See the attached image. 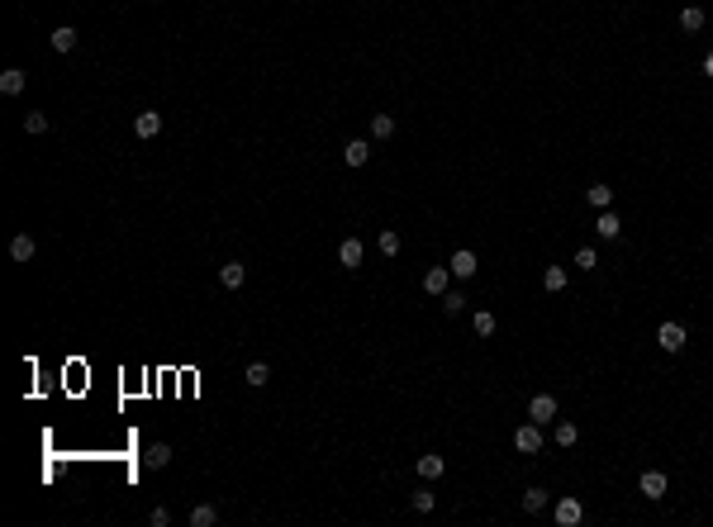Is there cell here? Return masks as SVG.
I'll return each instance as SVG.
<instances>
[{"mask_svg": "<svg viewBox=\"0 0 713 527\" xmlns=\"http://www.w3.org/2000/svg\"><path fill=\"white\" fill-rule=\"evenodd\" d=\"M585 205H590V209H609V205H614V191H609L604 181H595V186L585 191Z\"/></svg>", "mask_w": 713, "mask_h": 527, "instance_id": "obj_18", "label": "cell"}, {"mask_svg": "<svg viewBox=\"0 0 713 527\" xmlns=\"http://www.w3.org/2000/svg\"><path fill=\"white\" fill-rule=\"evenodd\" d=\"M148 523H153V527H167V523H172V513H167V509H153V513H148Z\"/></svg>", "mask_w": 713, "mask_h": 527, "instance_id": "obj_32", "label": "cell"}, {"mask_svg": "<svg viewBox=\"0 0 713 527\" xmlns=\"http://www.w3.org/2000/svg\"><path fill=\"white\" fill-rule=\"evenodd\" d=\"M528 418H533L538 428L556 423V400H552V395H533V400H528Z\"/></svg>", "mask_w": 713, "mask_h": 527, "instance_id": "obj_3", "label": "cell"}, {"mask_svg": "<svg viewBox=\"0 0 713 527\" xmlns=\"http://www.w3.org/2000/svg\"><path fill=\"white\" fill-rule=\"evenodd\" d=\"M24 81H29V76H24V67H5V72H0V91H5V96H19V91H24Z\"/></svg>", "mask_w": 713, "mask_h": 527, "instance_id": "obj_14", "label": "cell"}, {"mask_svg": "<svg viewBox=\"0 0 713 527\" xmlns=\"http://www.w3.org/2000/svg\"><path fill=\"white\" fill-rule=\"evenodd\" d=\"M133 133H138V138H157V133H162V114L157 110L133 114Z\"/></svg>", "mask_w": 713, "mask_h": 527, "instance_id": "obj_5", "label": "cell"}, {"mask_svg": "<svg viewBox=\"0 0 713 527\" xmlns=\"http://www.w3.org/2000/svg\"><path fill=\"white\" fill-rule=\"evenodd\" d=\"M680 29H685V33H699V29H704V10H699V5H685V10H680Z\"/></svg>", "mask_w": 713, "mask_h": 527, "instance_id": "obj_22", "label": "cell"}, {"mask_svg": "<svg viewBox=\"0 0 713 527\" xmlns=\"http://www.w3.org/2000/svg\"><path fill=\"white\" fill-rule=\"evenodd\" d=\"M371 138H376V143L395 138V119H390V114H371Z\"/></svg>", "mask_w": 713, "mask_h": 527, "instance_id": "obj_20", "label": "cell"}, {"mask_svg": "<svg viewBox=\"0 0 713 527\" xmlns=\"http://www.w3.org/2000/svg\"><path fill=\"white\" fill-rule=\"evenodd\" d=\"M656 342H661V351H685L690 333H685V323H661V328H656Z\"/></svg>", "mask_w": 713, "mask_h": 527, "instance_id": "obj_2", "label": "cell"}, {"mask_svg": "<svg viewBox=\"0 0 713 527\" xmlns=\"http://www.w3.org/2000/svg\"><path fill=\"white\" fill-rule=\"evenodd\" d=\"M243 380H248V385H253V390H262V385H267V380H271V366H267V361H253V366H248V370H243Z\"/></svg>", "mask_w": 713, "mask_h": 527, "instance_id": "obj_23", "label": "cell"}, {"mask_svg": "<svg viewBox=\"0 0 713 527\" xmlns=\"http://www.w3.org/2000/svg\"><path fill=\"white\" fill-rule=\"evenodd\" d=\"M552 437H556V447H575V442H580V428H575V423H556Z\"/></svg>", "mask_w": 713, "mask_h": 527, "instance_id": "obj_25", "label": "cell"}, {"mask_svg": "<svg viewBox=\"0 0 713 527\" xmlns=\"http://www.w3.org/2000/svg\"><path fill=\"white\" fill-rule=\"evenodd\" d=\"M552 513H556V523H561V527H575L580 518H585V504H580V499H570V494H561Z\"/></svg>", "mask_w": 713, "mask_h": 527, "instance_id": "obj_4", "label": "cell"}, {"mask_svg": "<svg viewBox=\"0 0 713 527\" xmlns=\"http://www.w3.org/2000/svg\"><path fill=\"white\" fill-rule=\"evenodd\" d=\"M419 475H424V480H443L447 475V461L428 451V456H419Z\"/></svg>", "mask_w": 713, "mask_h": 527, "instance_id": "obj_16", "label": "cell"}, {"mask_svg": "<svg viewBox=\"0 0 713 527\" xmlns=\"http://www.w3.org/2000/svg\"><path fill=\"white\" fill-rule=\"evenodd\" d=\"M243 276H248V271H243V261H223V266H219V285L223 290H238V285H243Z\"/></svg>", "mask_w": 713, "mask_h": 527, "instance_id": "obj_19", "label": "cell"}, {"mask_svg": "<svg viewBox=\"0 0 713 527\" xmlns=\"http://www.w3.org/2000/svg\"><path fill=\"white\" fill-rule=\"evenodd\" d=\"M33 252H38V242H33L29 233H15V238H10V256H15V261H33Z\"/></svg>", "mask_w": 713, "mask_h": 527, "instance_id": "obj_15", "label": "cell"}, {"mask_svg": "<svg viewBox=\"0 0 713 527\" xmlns=\"http://www.w3.org/2000/svg\"><path fill=\"white\" fill-rule=\"evenodd\" d=\"M376 242H380V252H385V256H399V233H395V228H385Z\"/></svg>", "mask_w": 713, "mask_h": 527, "instance_id": "obj_30", "label": "cell"}, {"mask_svg": "<svg viewBox=\"0 0 713 527\" xmlns=\"http://www.w3.org/2000/svg\"><path fill=\"white\" fill-rule=\"evenodd\" d=\"M575 266H580V271H599V252H595V247H580V252H575Z\"/></svg>", "mask_w": 713, "mask_h": 527, "instance_id": "obj_29", "label": "cell"}, {"mask_svg": "<svg viewBox=\"0 0 713 527\" xmlns=\"http://www.w3.org/2000/svg\"><path fill=\"white\" fill-rule=\"evenodd\" d=\"M409 504H414V513H433V504H438V499H433V489H414Z\"/></svg>", "mask_w": 713, "mask_h": 527, "instance_id": "obj_28", "label": "cell"}, {"mask_svg": "<svg viewBox=\"0 0 713 527\" xmlns=\"http://www.w3.org/2000/svg\"><path fill=\"white\" fill-rule=\"evenodd\" d=\"M566 285H570L566 266H547V271H542V290H552V295H561Z\"/></svg>", "mask_w": 713, "mask_h": 527, "instance_id": "obj_17", "label": "cell"}, {"mask_svg": "<svg viewBox=\"0 0 713 527\" xmlns=\"http://www.w3.org/2000/svg\"><path fill=\"white\" fill-rule=\"evenodd\" d=\"M447 266H452V276H461V280H471L480 261H475V252H466V247H461V252H452V261H447Z\"/></svg>", "mask_w": 713, "mask_h": 527, "instance_id": "obj_8", "label": "cell"}, {"mask_svg": "<svg viewBox=\"0 0 713 527\" xmlns=\"http://www.w3.org/2000/svg\"><path fill=\"white\" fill-rule=\"evenodd\" d=\"M219 523V509L214 504H200V509H190V527H214Z\"/></svg>", "mask_w": 713, "mask_h": 527, "instance_id": "obj_21", "label": "cell"}, {"mask_svg": "<svg viewBox=\"0 0 713 527\" xmlns=\"http://www.w3.org/2000/svg\"><path fill=\"white\" fill-rule=\"evenodd\" d=\"M704 76H713V52H709V57H704Z\"/></svg>", "mask_w": 713, "mask_h": 527, "instance_id": "obj_33", "label": "cell"}, {"mask_svg": "<svg viewBox=\"0 0 713 527\" xmlns=\"http://www.w3.org/2000/svg\"><path fill=\"white\" fill-rule=\"evenodd\" d=\"M709 242H713V238H709Z\"/></svg>", "mask_w": 713, "mask_h": 527, "instance_id": "obj_34", "label": "cell"}, {"mask_svg": "<svg viewBox=\"0 0 713 527\" xmlns=\"http://www.w3.org/2000/svg\"><path fill=\"white\" fill-rule=\"evenodd\" d=\"M523 509L542 513V509H547V489H538V484H533V489H523Z\"/></svg>", "mask_w": 713, "mask_h": 527, "instance_id": "obj_26", "label": "cell"}, {"mask_svg": "<svg viewBox=\"0 0 713 527\" xmlns=\"http://www.w3.org/2000/svg\"><path fill=\"white\" fill-rule=\"evenodd\" d=\"M343 162H348V166H366V162H371V143H366V138H352V143L343 147Z\"/></svg>", "mask_w": 713, "mask_h": 527, "instance_id": "obj_10", "label": "cell"}, {"mask_svg": "<svg viewBox=\"0 0 713 527\" xmlns=\"http://www.w3.org/2000/svg\"><path fill=\"white\" fill-rule=\"evenodd\" d=\"M447 276H452V266H428V271H424V290H428V295H447Z\"/></svg>", "mask_w": 713, "mask_h": 527, "instance_id": "obj_9", "label": "cell"}, {"mask_svg": "<svg viewBox=\"0 0 713 527\" xmlns=\"http://www.w3.org/2000/svg\"><path fill=\"white\" fill-rule=\"evenodd\" d=\"M514 447H519L523 456H538V451H542V428L533 423V418H528V423L514 432Z\"/></svg>", "mask_w": 713, "mask_h": 527, "instance_id": "obj_1", "label": "cell"}, {"mask_svg": "<svg viewBox=\"0 0 713 527\" xmlns=\"http://www.w3.org/2000/svg\"><path fill=\"white\" fill-rule=\"evenodd\" d=\"M24 133H33V138L48 133V114L43 110H29V114H24Z\"/></svg>", "mask_w": 713, "mask_h": 527, "instance_id": "obj_27", "label": "cell"}, {"mask_svg": "<svg viewBox=\"0 0 713 527\" xmlns=\"http://www.w3.org/2000/svg\"><path fill=\"white\" fill-rule=\"evenodd\" d=\"M637 489H642V499H661L665 494V475L661 470H647V475L637 480Z\"/></svg>", "mask_w": 713, "mask_h": 527, "instance_id": "obj_12", "label": "cell"}, {"mask_svg": "<svg viewBox=\"0 0 713 527\" xmlns=\"http://www.w3.org/2000/svg\"><path fill=\"white\" fill-rule=\"evenodd\" d=\"M48 43H52V52H72L77 48V29H72V24H57V29L48 33Z\"/></svg>", "mask_w": 713, "mask_h": 527, "instance_id": "obj_11", "label": "cell"}, {"mask_svg": "<svg viewBox=\"0 0 713 527\" xmlns=\"http://www.w3.org/2000/svg\"><path fill=\"white\" fill-rule=\"evenodd\" d=\"M362 242H357V238H343V247H338V266H348V271H357V266H362Z\"/></svg>", "mask_w": 713, "mask_h": 527, "instance_id": "obj_6", "label": "cell"}, {"mask_svg": "<svg viewBox=\"0 0 713 527\" xmlns=\"http://www.w3.org/2000/svg\"><path fill=\"white\" fill-rule=\"evenodd\" d=\"M143 465H148V470H167V465H172V447H167V442H153V447L143 451Z\"/></svg>", "mask_w": 713, "mask_h": 527, "instance_id": "obj_7", "label": "cell"}, {"mask_svg": "<svg viewBox=\"0 0 713 527\" xmlns=\"http://www.w3.org/2000/svg\"><path fill=\"white\" fill-rule=\"evenodd\" d=\"M443 309H447V314H461V309H466V295H461V290H447V295H443Z\"/></svg>", "mask_w": 713, "mask_h": 527, "instance_id": "obj_31", "label": "cell"}, {"mask_svg": "<svg viewBox=\"0 0 713 527\" xmlns=\"http://www.w3.org/2000/svg\"><path fill=\"white\" fill-rule=\"evenodd\" d=\"M471 328H475V333H480V337H494V328H499V319H494L490 309H480V314H475V319H471Z\"/></svg>", "mask_w": 713, "mask_h": 527, "instance_id": "obj_24", "label": "cell"}, {"mask_svg": "<svg viewBox=\"0 0 713 527\" xmlns=\"http://www.w3.org/2000/svg\"><path fill=\"white\" fill-rule=\"evenodd\" d=\"M595 233H599L604 242H614L618 233H623V219H618V214H609V209H599V224H595Z\"/></svg>", "mask_w": 713, "mask_h": 527, "instance_id": "obj_13", "label": "cell"}]
</instances>
